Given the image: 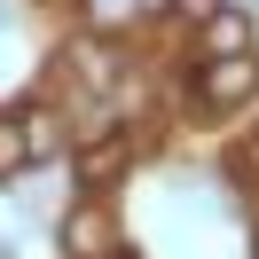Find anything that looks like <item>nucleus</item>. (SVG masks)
Instances as JSON below:
<instances>
[{"instance_id":"obj_1","label":"nucleus","mask_w":259,"mask_h":259,"mask_svg":"<svg viewBox=\"0 0 259 259\" xmlns=\"http://www.w3.org/2000/svg\"><path fill=\"white\" fill-rule=\"evenodd\" d=\"M259 102V48L251 55H212V63H189V110L196 118H236Z\"/></svg>"},{"instance_id":"obj_2","label":"nucleus","mask_w":259,"mask_h":259,"mask_svg":"<svg viewBox=\"0 0 259 259\" xmlns=\"http://www.w3.org/2000/svg\"><path fill=\"white\" fill-rule=\"evenodd\" d=\"M55 243H63V259H118V243H126V228H118L110 196L79 189V196H71V212L55 220Z\"/></svg>"},{"instance_id":"obj_3","label":"nucleus","mask_w":259,"mask_h":259,"mask_svg":"<svg viewBox=\"0 0 259 259\" xmlns=\"http://www.w3.org/2000/svg\"><path fill=\"white\" fill-rule=\"evenodd\" d=\"M251 48H259V16H251V0H220V8L189 32V63H212V55H251Z\"/></svg>"},{"instance_id":"obj_4","label":"nucleus","mask_w":259,"mask_h":259,"mask_svg":"<svg viewBox=\"0 0 259 259\" xmlns=\"http://www.w3.org/2000/svg\"><path fill=\"white\" fill-rule=\"evenodd\" d=\"M63 165H71V196H79V189H95V196H110L118 181L134 173V134L118 126V134H102V142H79V149H71Z\"/></svg>"},{"instance_id":"obj_5","label":"nucleus","mask_w":259,"mask_h":259,"mask_svg":"<svg viewBox=\"0 0 259 259\" xmlns=\"http://www.w3.org/2000/svg\"><path fill=\"white\" fill-rule=\"evenodd\" d=\"M16 126H24V149H32V165L71 157V118L55 110V102H24V110H16Z\"/></svg>"},{"instance_id":"obj_6","label":"nucleus","mask_w":259,"mask_h":259,"mask_svg":"<svg viewBox=\"0 0 259 259\" xmlns=\"http://www.w3.org/2000/svg\"><path fill=\"white\" fill-rule=\"evenodd\" d=\"M134 24H149L142 0H79V32H95V39H126Z\"/></svg>"},{"instance_id":"obj_7","label":"nucleus","mask_w":259,"mask_h":259,"mask_svg":"<svg viewBox=\"0 0 259 259\" xmlns=\"http://www.w3.org/2000/svg\"><path fill=\"white\" fill-rule=\"evenodd\" d=\"M24 173H32V149H24V126H16V110H0V189H16Z\"/></svg>"},{"instance_id":"obj_8","label":"nucleus","mask_w":259,"mask_h":259,"mask_svg":"<svg viewBox=\"0 0 259 259\" xmlns=\"http://www.w3.org/2000/svg\"><path fill=\"white\" fill-rule=\"evenodd\" d=\"M212 8H220V0H173V8H165V24H173V32H196Z\"/></svg>"},{"instance_id":"obj_9","label":"nucleus","mask_w":259,"mask_h":259,"mask_svg":"<svg viewBox=\"0 0 259 259\" xmlns=\"http://www.w3.org/2000/svg\"><path fill=\"white\" fill-rule=\"evenodd\" d=\"M142 8H149V24H165V8H173V0H142Z\"/></svg>"},{"instance_id":"obj_10","label":"nucleus","mask_w":259,"mask_h":259,"mask_svg":"<svg viewBox=\"0 0 259 259\" xmlns=\"http://www.w3.org/2000/svg\"><path fill=\"white\" fill-rule=\"evenodd\" d=\"M8 24H16V8H8V0H0V32H8Z\"/></svg>"}]
</instances>
